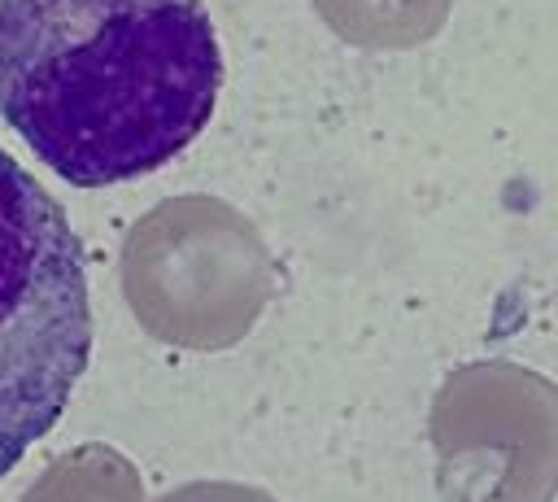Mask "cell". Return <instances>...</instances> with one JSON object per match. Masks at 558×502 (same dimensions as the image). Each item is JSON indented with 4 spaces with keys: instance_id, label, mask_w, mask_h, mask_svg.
I'll return each mask as SVG.
<instances>
[{
    "instance_id": "1",
    "label": "cell",
    "mask_w": 558,
    "mask_h": 502,
    "mask_svg": "<svg viewBox=\"0 0 558 502\" xmlns=\"http://www.w3.org/2000/svg\"><path fill=\"white\" fill-rule=\"evenodd\" d=\"M222 92L201 0H0V118L74 188L179 157Z\"/></svg>"
},
{
    "instance_id": "2",
    "label": "cell",
    "mask_w": 558,
    "mask_h": 502,
    "mask_svg": "<svg viewBox=\"0 0 558 502\" xmlns=\"http://www.w3.org/2000/svg\"><path fill=\"white\" fill-rule=\"evenodd\" d=\"M87 362V253L61 201L0 144V480L61 423Z\"/></svg>"
}]
</instances>
